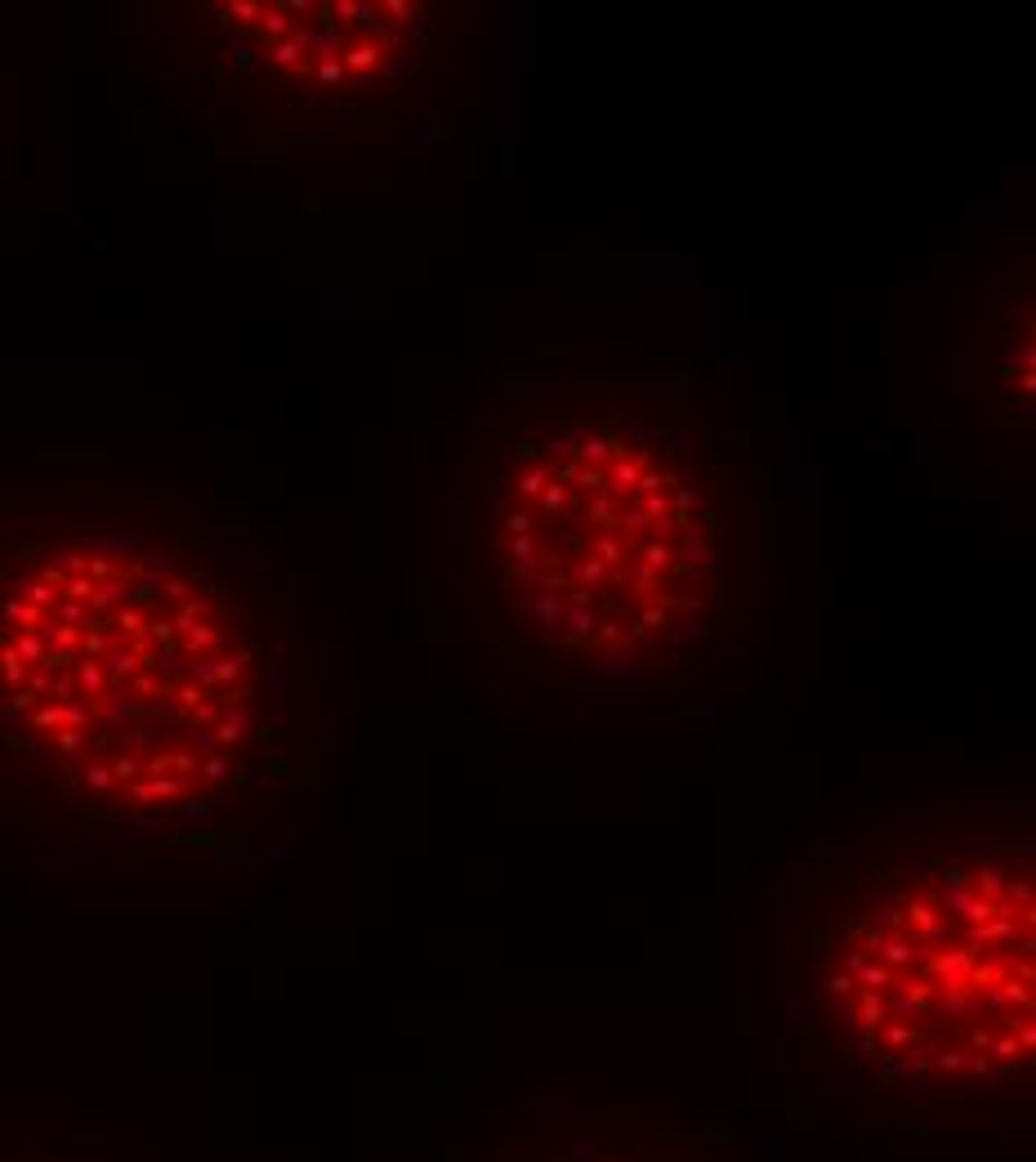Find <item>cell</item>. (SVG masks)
<instances>
[{
	"mask_svg": "<svg viewBox=\"0 0 1036 1162\" xmlns=\"http://www.w3.org/2000/svg\"><path fill=\"white\" fill-rule=\"evenodd\" d=\"M331 738L295 595L215 519L121 488L0 510V769L67 837L255 845Z\"/></svg>",
	"mask_w": 1036,
	"mask_h": 1162,
	"instance_id": "6da1fadb",
	"label": "cell"
},
{
	"mask_svg": "<svg viewBox=\"0 0 1036 1162\" xmlns=\"http://www.w3.org/2000/svg\"><path fill=\"white\" fill-rule=\"evenodd\" d=\"M0 1162H135V1158H125L121 1149L63 1140V1144H32V1149H5Z\"/></svg>",
	"mask_w": 1036,
	"mask_h": 1162,
	"instance_id": "8992f818",
	"label": "cell"
},
{
	"mask_svg": "<svg viewBox=\"0 0 1036 1162\" xmlns=\"http://www.w3.org/2000/svg\"><path fill=\"white\" fill-rule=\"evenodd\" d=\"M197 32L220 90L305 125H438L474 90L478 27L447 0H215Z\"/></svg>",
	"mask_w": 1036,
	"mask_h": 1162,
	"instance_id": "277c9868",
	"label": "cell"
},
{
	"mask_svg": "<svg viewBox=\"0 0 1036 1162\" xmlns=\"http://www.w3.org/2000/svg\"><path fill=\"white\" fill-rule=\"evenodd\" d=\"M443 1162H777L742 1122L657 1091H509Z\"/></svg>",
	"mask_w": 1036,
	"mask_h": 1162,
	"instance_id": "5b68a950",
	"label": "cell"
},
{
	"mask_svg": "<svg viewBox=\"0 0 1036 1162\" xmlns=\"http://www.w3.org/2000/svg\"><path fill=\"white\" fill-rule=\"evenodd\" d=\"M1036 850L1028 800L867 805L773 881L742 1024L822 1118L983 1136L1032 1122Z\"/></svg>",
	"mask_w": 1036,
	"mask_h": 1162,
	"instance_id": "3957f363",
	"label": "cell"
},
{
	"mask_svg": "<svg viewBox=\"0 0 1036 1162\" xmlns=\"http://www.w3.org/2000/svg\"><path fill=\"white\" fill-rule=\"evenodd\" d=\"M443 572L491 702L586 720L692 711L759 639L751 443L679 380H509L456 429Z\"/></svg>",
	"mask_w": 1036,
	"mask_h": 1162,
	"instance_id": "7a4b0ae2",
	"label": "cell"
}]
</instances>
